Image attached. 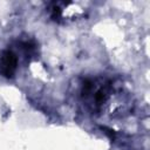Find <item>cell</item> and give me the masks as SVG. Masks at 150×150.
Segmentation results:
<instances>
[{
    "label": "cell",
    "instance_id": "3957f363",
    "mask_svg": "<svg viewBox=\"0 0 150 150\" xmlns=\"http://www.w3.org/2000/svg\"><path fill=\"white\" fill-rule=\"evenodd\" d=\"M91 89H93V82H91L90 80L84 81L83 87H82V95H83V96H88L89 93L91 91Z\"/></svg>",
    "mask_w": 150,
    "mask_h": 150
},
{
    "label": "cell",
    "instance_id": "6da1fadb",
    "mask_svg": "<svg viewBox=\"0 0 150 150\" xmlns=\"http://www.w3.org/2000/svg\"><path fill=\"white\" fill-rule=\"evenodd\" d=\"M18 68V57L16 55L9 50L6 49L0 55V73L6 79H12L16 71Z\"/></svg>",
    "mask_w": 150,
    "mask_h": 150
},
{
    "label": "cell",
    "instance_id": "7a4b0ae2",
    "mask_svg": "<svg viewBox=\"0 0 150 150\" xmlns=\"http://www.w3.org/2000/svg\"><path fill=\"white\" fill-rule=\"evenodd\" d=\"M107 96H108V89H107L105 87H104V88L98 89V90L95 93V96H94L96 104H97V105H101V104L105 101Z\"/></svg>",
    "mask_w": 150,
    "mask_h": 150
}]
</instances>
